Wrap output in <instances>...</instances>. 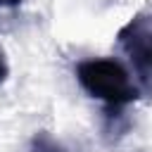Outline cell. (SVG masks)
<instances>
[{"label": "cell", "instance_id": "6da1fadb", "mask_svg": "<svg viewBox=\"0 0 152 152\" xmlns=\"http://www.w3.org/2000/svg\"><path fill=\"white\" fill-rule=\"evenodd\" d=\"M76 78L93 97L104 100L112 107L138 100V88L116 59H86L76 66Z\"/></svg>", "mask_w": 152, "mask_h": 152}, {"label": "cell", "instance_id": "7a4b0ae2", "mask_svg": "<svg viewBox=\"0 0 152 152\" xmlns=\"http://www.w3.org/2000/svg\"><path fill=\"white\" fill-rule=\"evenodd\" d=\"M119 43L145 78H152V14H138L119 31Z\"/></svg>", "mask_w": 152, "mask_h": 152}, {"label": "cell", "instance_id": "277c9868", "mask_svg": "<svg viewBox=\"0 0 152 152\" xmlns=\"http://www.w3.org/2000/svg\"><path fill=\"white\" fill-rule=\"evenodd\" d=\"M7 74H10V66H7V59H5V52L0 50V86L5 83V78H7Z\"/></svg>", "mask_w": 152, "mask_h": 152}, {"label": "cell", "instance_id": "5b68a950", "mask_svg": "<svg viewBox=\"0 0 152 152\" xmlns=\"http://www.w3.org/2000/svg\"><path fill=\"white\" fill-rule=\"evenodd\" d=\"M21 5V0H0V7H17Z\"/></svg>", "mask_w": 152, "mask_h": 152}, {"label": "cell", "instance_id": "3957f363", "mask_svg": "<svg viewBox=\"0 0 152 152\" xmlns=\"http://www.w3.org/2000/svg\"><path fill=\"white\" fill-rule=\"evenodd\" d=\"M31 150L33 152H66L50 133H45V131H40V133H36L33 135V140H31Z\"/></svg>", "mask_w": 152, "mask_h": 152}]
</instances>
